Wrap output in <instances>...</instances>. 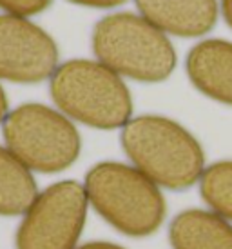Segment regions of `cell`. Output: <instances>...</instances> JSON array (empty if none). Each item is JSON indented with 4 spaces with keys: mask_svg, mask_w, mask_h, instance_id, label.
Segmentation results:
<instances>
[{
    "mask_svg": "<svg viewBox=\"0 0 232 249\" xmlns=\"http://www.w3.org/2000/svg\"><path fill=\"white\" fill-rule=\"evenodd\" d=\"M120 139L131 162L156 186L187 189L203 173L205 155L199 142L171 118H131Z\"/></svg>",
    "mask_w": 232,
    "mask_h": 249,
    "instance_id": "obj_1",
    "label": "cell"
},
{
    "mask_svg": "<svg viewBox=\"0 0 232 249\" xmlns=\"http://www.w3.org/2000/svg\"><path fill=\"white\" fill-rule=\"evenodd\" d=\"M93 51L98 62L138 82H162L176 68V51L164 31L142 15L111 13L96 22Z\"/></svg>",
    "mask_w": 232,
    "mask_h": 249,
    "instance_id": "obj_2",
    "label": "cell"
},
{
    "mask_svg": "<svg viewBox=\"0 0 232 249\" xmlns=\"http://www.w3.org/2000/svg\"><path fill=\"white\" fill-rule=\"evenodd\" d=\"M53 102L66 117L96 129L123 127L133 115V98L122 76L102 62L76 58L51 75Z\"/></svg>",
    "mask_w": 232,
    "mask_h": 249,
    "instance_id": "obj_3",
    "label": "cell"
},
{
    "mask_svg": "<svg viewBox=\"0 0 232 249\" xmlns=\"http://www.w3.org/2000/svg\"><path fill=\"white\" fill-rule=\"evenodd\" d=\"M83 187L96 213L123 235H152L164 222V195L136 167L100 162L87 171Z\"/></svg>",
    "mask_w": 232,
    "mask_h": 249,
    "instance_id": "obj_4",
    "label": "cell"
},
{
    "mask_svg": "<svg viewBox=\"0 0 232 249\" xmlns=\"http://www.w3.org/2000/svg\"><path fill=\"white\" fill-rule=\"evenodd\" d=\"M6 147L28 169L58 173L73 166L82 149L80 133L64 113L44 104H22L2 122Z\"/></svg>",
    "mask_w": 232,
    "mask_h": 249,
    "instance_id": "obj_5",
    "label": "cell"
},
{
    "mask_svg": "<svg viewBox=\"0 0 232 249\" xmlns=\"http://www.w3.org/2000/svg\"><path fill=\"white\" fill-rule=\"evenodd\" d=\"M87 214L85 187L75 180L44 189L17 229V249H75Z\"/></svg>",
    "mask_w": 232,
    "mask_h": 249,
    "instance_id": "obj_6",
    "label": "cell"
},
{
    "mask_svg": "<svg viewBox=\"0 0 232 249\" xmlns=\"http://www.w3.org/2000/svg\"><path fill=\"white\" fill-rule=\"evenodd\" d=\"M56 42L24 17L0 15V78L38 84L58 68Z\"/></svg>",
    "mask_w": 232,
    "mask_h": 249,
    "instance_id": "obj_7",
    "label": "cell"
},
{
    "mask_svg": "<svg viewBox=\"0 0 232 249\" xmlns=\"http://www.w3.org/2000/svg\"><path fill=\"white\" fill-rule=\"evenodd\" d=\"M145 20L165 35L192 38L209 33L218 22V0H134Z\"/></svg>",
    "mask_w": 232,
    "mask_h": 249,
    "instance_id": "obj_8",
    "label": "cell"
},
{
    "mask_svg": "<svg viewBox=\"0 0 232 249\" xmlns=\"http://www.w3.org/2000/svg\"><path fill=\"white\" fill-rule=\"evenodd\" d=\"M187 75L203 95L232 106V42L209 38L187 55Z\"/></svg>",
    "mask_w": 232,
    "mask_h": 249,
    "instance_id": "obj_9",
    "label": "cell"
},
{
    "mask_svg": "<svg viewBox=\"0 0 232 249\" xmlns=\"http://www.w3.org/2000/svg\"><path fill=\"white\" fill-rule=\"evenodd\" d=\"M172 249H232V226L218 213L189 209L169 228Z\"/></svg>",
    "mask_w": 232,
    "mask_h": 249,
    "instance_id": "obj_10",
    "label": "cell"
},
{
    "mask_svg": "<svg viewBox=\"0 0 232 249\" xmlns=\"http://www.w3.org/2000/svg\"><path fill=\"white\" fill-rule=\"evenodd\" d=\"M36 196V182L31 171L7 147L0 145V214L26 213Z\"/></svg>",
    "mask_w": 232,
    "mask_h": 249,
    "instance_id": "obj_11",
    "label": "cell"
},
{
    "mask_svg": "<svg viewBox=\"0 0 232 249\" xmlns=\"http://www.w3.org/2000/svg\"><path fill=\"white\" fill-rule=\"evenodd\" d=\"M199 191L219 216L232 220V162H216L199 177Z\"/></svg>",
    "mask_w": 232,
    "mask_h": 249,
    "instance_id": "obj_12",
    "label": "cell"
},
{
    "mask_svg": "<svg viewBox=\"0 0 232 249\" xmlns=\"http://www.w3.org/2000/svg\"><path fill=\"white\" fill-rule=\"evenodd\" d=\"M51 4L53 0H0V9H4L7 15L28 18L46 11Z\"/></svg>",
    "mask_w": 232,
    "mask_h": 249,
    "instance_id": "obj_13",
    "label": "cell"
},
{
    "mask_svg": "<svg viewBox=\"0 0 232 249\" xmlns=\"http://www.w3.org/2000/svg\"><path fill=\"white\" fill-rule=\"evenodd\" d=\"M73 4L85 7H95V9H111V7H118L125 4L127 0H69Z\"/></svg>",
    "mask_w": 232,
    "mask_h": 249,
    "instance_id": "obj_14",
    "label": "cell"
},
{
    "mask_svg": "<svg viewBox=\"0 0 232 249\" xmlns=\"http://www.w3.org/2000/svg\"><path fill=\"white\" fill-rule=\"evenodd\" d=\"M219 9H221V13H223L225 22L232 28V0H221V2H219Z\"/></svg>",
    "mask_w": 232,
    "mask_h": 249,
    "instance_id": "obj_15",
    "label": "cell"
},
{
    "mask_svg": "<svg viewBox=\"0 0 232 249\" xmlns=\"http://www.w3.org/2000/svg\"><path fill=\"white\" fill-rule=\"evenodd\" d=\"M78 249H123V248L111 242H89V244H83L82 248Z\"/></svg>",
    "mask_w": 232,
    "mask_h": 249,
    "instance_id": "obj_16",
    "label": "cell"
},
{
    "mask_svg": "<svg viewBox=\"0 0 232 249\" xmlns=\"http://www.w3.org/2000/svg\"><path fill=\"white\" fill-rule=\"evenodd\" d=\"M7 107H9V102H7V97L4 93V88L0 86V122H4V118L7 115Z\"/></svg>",
    "mask_w": 232,
    "mask_h": 249,
    "instance_id": "obj_17",
    "label": "cell"
}]
</instances>
